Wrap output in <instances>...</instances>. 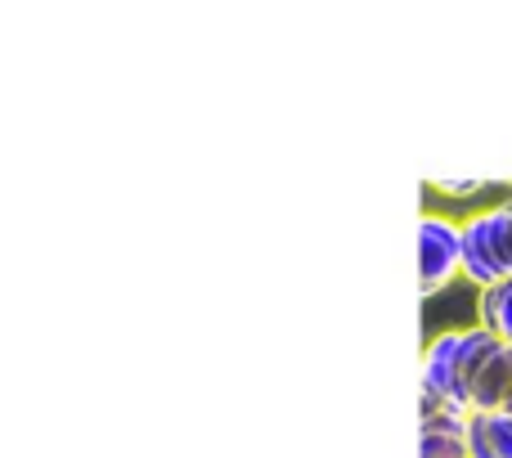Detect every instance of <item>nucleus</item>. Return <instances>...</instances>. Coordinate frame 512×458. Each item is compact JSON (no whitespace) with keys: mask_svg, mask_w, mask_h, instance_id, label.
<instances>
[{"mask_svg":"<svg viewBox=\"0 0 512 458\" xmlns=\"http://www.w3.org/2000/svg\"><path fill=\"white\" fill-rule=\"evenodd\" d=\"M463 279L477 292L512 279V198L463 216Z\"/></svg>","mask_w":512,"mask_h":458,"instance_id":"1","label":"nucleus"},{"mask_svg":"<svg viewBox=\"0 0 512 458\" xmlns=\"http://www.w3.org/2000/svg\"><path fill=\"white\" fill-rule=\"evenodd\" d=\"M477 324L490 328L499 342H512V279L477 292Z\"/></svg>","mask_w":512,"mask_h":458,"instance_id":"6","label":"nucleus"},{"mask_svg":"<svg viewBox=\"0 0 512 458\" xmlns=\"http://www.w3.org/2000/svg\"><path fill=\"white\" fill-rule=\"evenodd\" d=\"M463 279V221L450 212L418 216V292L436 297Z\"/></svg>","mask_w":512,"mask_h":458,"instance_id":"2","label":"nucleus"},{"mask_svg":"<svg viewBox=\"0 0 512 458\" xmlns=\"http://www.w3.org/2000/svg\"><path fill=\"white\" fill-rule=\"evenodd\" d=\"M432 189L441 198H477L486 185H481V180H432Z\"/></svg>","mask_w":512,"mask_h":458,"instance_id":"7","label":"nucleus"},{"mask_svg":"<svg viewBox=\"0 0 512 458\" xmlns=\"http://www.w3.org/2000/svg\"><path fill=\"white\" fill-rule=\"evenodd\" d=\"M468 458H512V409L468 418Z\"/></svg>","mask_w":512,"mask_h":458,"instance_id":"5","label":"nucleus"},{"mask_svg":"<svg viewBox=\"0 0 512 458\" xmlns=\"http://www.w3.org/2000/svg\"><path fill=\"white\" fill-rule=\"evenodd\" d=\"M468 418L459 405L418 418V458H468Z\"/></svg>","mask_w":512,"mask_h":458,"instance_id":"3","label":"nucleus"},{"mask_svg":"<svg viewBox=\"0 0 512 458\" xmlns=\"http://www.w3.org/2000/svg\"><path fill=\"white\" fill-rule=\"evenodd\" d=\"M468 409L472 414H504V409H512V342H499L495 355L486 360V369L477 373Z\"/></svg>","mask_w":512,"mask_h":458,"instance_id":"4","label":"nucleus"}]
</instances>
